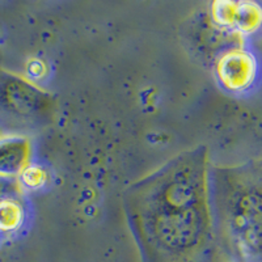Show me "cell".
<instances>
[{"label":"cell","mask_w":262,"mask_h":262,"mask_svg":"<svg viewBox=\"0 0 262 262\" xmlns=\"http://www.w3.org/2000/svg\"><path fill=\"white\" fill-rule=\"evenodd\" d=\"M210 170L207 147H193L126 189L123 210L142 262L214 261Z\"/></svg>","instance_id":"1"},{"label":"cell","mask_w":262,"mask_h":262,"mask_svg":"<svg viewBox=\"0 0 262 262\" xmlns=\"http://www.w3.org/2000/svg\"><path fill=\"white\" fill-rule=\"evenodd\" d=\"M212 216L219 249L236 262H262V180L253 168L210 170Z\"/></svg>","instance_id":"2"},{"label":"cell","mask_w":262,"mask_h":262,"mask_svg":"<svg viewBox=\"0 0 262 262\" xmlns=\"http://www.w3.org/2000/svg\"><path fill=\"white\" fill-rule=\"evenodd\" d=\"M53 96L12 72L0 71V130L4 135H23L42 130L53 121Z\"/></svg>","instance_id":"3"},{"label":"cell","mask_w":262,"mask_h":262,"mask_svg":"<svg viewBox=\"0 0 262 262\" xmlns=\"http://www.w3.org/2000/svg\"><path fill=\"white\" fill-rule=\"evenodd\" d=\"M215 75L224 90L233 95L249 92L261 76L258 57L244 45L224 49L215 60Z\"/></svg>","instance_id":"4"},{"label":"cell","mask_w":262,"mask_h":262,"mask_svg":"<svg viewBox=\"0 0 262 262\" xmlns=\"http://www.w3.org/2000/svg\"><path fill=\"white\" fill-rule=\"evenodd\" d=\"M32 142L23 135L0 137V174L18 177L30 165Z\"/></svg>","instance_id":"5"},{"label":"cell","mask_w":262,"mask_h":262,"mask_svg":"<svg viewBox=\"0 0 262 262\" xmlns=\"http://www.w3.org/2000/svg\"><path fill=\"white\" fill-rule=\"evenodd\" d=\"M262 30V3L237 2L233 32L242 38L254 36Z\"/></svg>","instance_id":"6"},{"label":"cell","mask_w":262,"mask_h":262,"mask_svg":"<svg viewBox=\"0 0 262 262\" xmlns=\"http://www.w3.org/2000/svg\"><path fill=\"white\" fill-rule=\"evenodd\" d=\"M25 219L24 205L21 200L0 201V232H15Z\"/></svg>","instance_id":"7"},{"label":"cell","mask_w":262,"mask_h":262,"mask_svg":"<svg viewBox=\"0 0 262 262\" xmlns=\"http://www.w3.org/2000/svg\"><path fill=\"white\" fill-rule=\"evenodd\" d=\"M236 7H237V2H215L212 3L211 13L215 24L223 30L233 32Z\"/></svg>","instance_id":"8"},{"label":"cell","mask_w":262,"mask_h":262,"mask_svg":"<svg viewBox=\"0 0 262 262\" xmlns=\"http://www.w3.org/2000/svg\"><path fill=\"white\" fill-rule=\"evenodd\" d=\"M24 188L18 177L0 174V201L21 200Z\"/></svg>","instance_id":"9"},{"label":"cell","mask_w":262,"mask_h":262,"mask_svg":"<svg viewBox=\"0 0 262 262\" xmlns=\"http://www.w3.org/2000/svg\"><path fill=\"white\" fill-rule=\"evenodd\" d=\"M23 188L29 189H38L46 182V173L45 170L41 169L39 167H33L29 165L24 172L18 176Z\"/></svg>","instance_id":"10"},{"label":"cell","mask_w":262,"mask_h":262,"mask_svg":"<svg viewBox=\"0 0 262 262\" xmlns=\"http://www.w3.org/2000/svg\"><path fill=\"white\" fill-rule=\"evenodd\" d=\"M253 169H254V172H256L257 174H258L259 179L262 180V168H253Z\"/></svg>","instance_id":"11"},{"label":"cell","mask_w":262,"mask_h":262,"mask_svg":"<svg viewBox=\"0 0 262 262\" xmlns=\"http://www.w3.org/2000/svg\"><path fill=\"white\" fill-rule=\"evenodd\" d=\"M3 135L4 134H3V133H2V130H0V137H3Z\"/></svg>","instance_id":"12"},{"label":"cell","mask_w":262,"mask_h":262,"mask_svg":"<svg viewBox=\"0 0 262 262\" xmlns=\"http://www.w3.org/2000/svg\"><path fill=\"white\" fill-rule=\"evenodd\" d=\"M233 262H236V261H233Z\"/></svg>","instance_id":"13"}]
</instances>
